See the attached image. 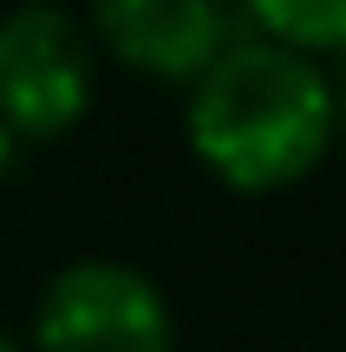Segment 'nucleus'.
<instances>
[{"label":"nucleus","mask_w":346,"mask_h":352,"mask_svg":"<svg viewBox=\"0 0 346 352\" xmlns=\"http://www.w3.org/2000/svg\"><path fill=\"white\" fill-rule=\"evenodd\" d=\"M196 164L235 196H274L334 151V78L274 39H235L183 104Z\"/></svg>","instance_id":"nucleus-1"},{"label":"nucleus","mask_w":346,"mask_h":352,"mask_svg":"<svg viewBox=\"0 0 346 352\" xmlns=\"http://www.w3.org/2000/svg\"><path fill=\"white\" fill-rule=\"evenodd\" d=\"M98 98V46L59 0H20L0 13V131L13 144H52L85 124Z\"/></svg>","instance_id":"nucleus-2"},{"label":"nucleus","mask_w":346,"mask_h":352,"mask_svg":"<svg viewBox=\"0 0 346 352\" xmlns=\"http://www.w3.org/2000/svg\"><path fill=\"white\" fill-rule=\"evenodd\" d=\"M26 352H177V314L144 267L72 261L39 294Z\"/></svg>","instance_id":"nucleus-3"},{"label":"nucleus","mask_w":346,"mask_h":352,"mask_svg":"<svg viewBox=\"0 0 346 352\" xmlns=\"http://www.w3.org/2000/svg\"><path fill=\"white\" fill-rule=\"evenodd\" d=\"M85 33L111 65L183 91L242 39L229 0H91Z\"/></svg>","instance_id":"nucleus-4"},{"label":"nucleus","mask_w":346,"mask_h":352,"mask_svg":"<svg viewBox=\"0 0 346 352\" xmlns=\"http://www.w3.org/2000/svg\"><path fill=\"white\" fill-rule=\"evenodd\" d=\"M242 13L261 26V39L294 46L307 59L346 52V0H242Z\"/></svg>","instance_id":"nucleus-5"},{"label":"nucleus","mask_w":346,"mask_h":352,"mask_svg":"<svg viewBox=\"0 0 346 352\" xmlns=\"http://www.w3.org/2000/svg\"><path fill=\"white\" fill-rule=\"evenodd\" d=\"M334 138L346 144V72L334 78Z\"/></svg>","instance_id":"nucleus-6"},{"label":"nucleus","mask_w":346,"mask_h":352,"mask_svg":"<svg viewBox=\"0 0 346 352\" xmlns=\"http://www.w3.org/2000/svg\"><path fill=\"white\" fill-rule=\"evenodd\" d=\"M7 164H13V138L0 131V176H7Z\"/></svg>","instance_id":"nucleus-7"},{"label":"nucleus","mask_w":346,"mask_h":352,"mask_svg":"<svg viewBox=\"0 0 346 352\" xmlns=\"http://www.w3.org/2000/svg\"><path fill=\"white\" fill-rule=\"evenodd\" d=\"M0 352H26V346H20V340H13V333H7V327H0Z\"/></svg>","instance_id":"nucleus-8"}]
</instances>
